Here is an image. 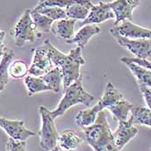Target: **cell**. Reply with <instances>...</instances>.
Instances as JSON below:
<instances>
[{
	"label": "cell",
	"instance_id": "cell-16",
	"mask_svg": "<svg viewBox=\"0 0 151 151\" xmlns=\"http://www.w3.org/2000/svg\"><path fill=\"white\" fill-rule=\"evenodd\" d=\"M124 99V94L121 93L111 82H108L105 88V92L98 104L100 105V107L105 110V108H108L109 106H111L116 102L120 101Z\"/></svg>",
	"mask_w": 151,
	"mask_h": 151
},
{
	"label": "cell",
	"instance_id": "cell-32",
	"mask_svg": "<svg viewBox=\"0 0 151 151\" xmlns=\"http://www.w3.org/2000/svg\"><path fill=\"white\" fill-rule=\"evenodd\" d=\"M4 37H5V31L3 30L1 28H0V60L2 58L3 55H4Z\"/></svg>",
	"mask_w": 151,
	"mask_h": 151
},
{
	"label": "cell",
	"instance_id": "cell-26",
	"mask_svg": "<svg viewBox=\"0 0 151 151\" xmlns=\"http://www.w3.org/2000/svg\"><path fill=\"white\" fill-rule=\"evenodd\" d=\"M91 0H39L35 7H59L61 9H67L68 6L74 4H91Z\"/></svg>",
	"mask_w": 151,
	"mask_h": 151
},
{
	"label": "cell",
	"instance_id": "cell-25",
	"mask_svg": "<svg viewBox=\"0 0 151 151\" xmlns=\"http://www.w3.org/2000/svg\"><path fill=\"white\" fill-rule=\"evenodd\" d=\"M30 15L39 33L43 34V33H48L51 31L52 25L55 22L53 19L47 17L41 13L35 12L33 10H31Z\"/></svg>",
	"mask_w": 151,
	"mask_h": 151
},
{
	"label": "cell",
	"instance_id": "cell-21",
	"mask_svg": "<svg viewBox=\"0 0 151 151\" xmlns=\"http://www.w3.org/2000/svg\"><path fill=\"white\" fill-rule=\"evenodd\" d=\"M133 104L129 103L125 99H121L111 106H109L107 109L111 111L114 120L116 121H125L129 119V114L131 111Z\"/></svg>",
	"mask_w": 151,
	"mask_h": 151
},
{
	"label": "cell",
	"instance_id": "cell-11",
	"mask_svg": "<svg viewBox=\"0 0 151 151\" xmlns=\"http://www.w3.org/2000/svg\"><path fill=\"white\" fill-rule=\"evenodd\" d=\"M53 68L55 67L43 45L36 47L34 50L33 61L29 68V73L32 76L41 77Z\"/></svg>",
	"mask_w": 151,
	"mask_h": 151
},
{
	"label": "cell",
	"instance_id": "cell-34",
	"mask_svg": "<svg viewBox=\"0 0 151 151\" xmlns=\"http://www.w3.org/2000/svg\"><path fill=\"white\" fill-rule=\"evenodd\" d=\"M150 151H151V150H150Z\"/></svg>",
	"mask_w": 151,
	"mask_h": 151
},
{
	"label": "cell",
	"instance_id": "cell-13",
	"mask_svg": "<svg viewBox=\"0 0 151 151\" xmlns=\"http://www.w3.org/2000/svg\"><path fill=\"white\" fill-rule=\"evenodd\" d=\"M100 33V28L96 24H86L82 26V28L77 32V34L73 35V37L70 40L66 41L68 44H77L83 49L90 39L95 35Z\"/></svg>",
	"mask_w": 151,
	"mask_h": 151
},
{
	"label": "cell",
	"instance_id": "cell-19",
	"mask_svg": "<svg viewBox=\"0 0 151 151\" xmlns=\"http://www.w3.org/2000/svg\"><path fill=\"white\" fill-rule=\"evenodd\" d=\"M130 112V118L135 125L140 124L151 127V111L149 108L143 105H133Z\"/></svg>",
	"mask_w": 151,
	"mask_h": 151
},
{
	"label": "cell",
	"instance_id": "cell-20",
	"mask_svg": "<svg viewBox=\"0 0 151 151\" xmlns=\"http://www.w3.org/2000/svg\"><path fill=\"white\" fill-rule=\"evenodd\" d=\"M129 69L131 71L135 78L137 79L139 86H144L151 88V71L147 69L140 65L133 62H125L124 63Z\"/></svg>",
	"mask_w": 151,
	"mask_h": 151
},
{
	"label": "cell",
	"instance_id": "cell-8",
	"mask_svg": "<svg viewBox=\"0 0 151 151\" xmlns=\"http://www.w3.org/2000/svg\"><path fill=\"white\" fill-rule=\"evenodd\" d=\"M0 128L14 140L26 141L28 138L34 137L35 133L25 126L23 120H10L0 116Z\"/></svg>",
	"mask_w": 151,
	"mask_h": 151
},
{
	"label": "cell",
	"instance_id": "cell-6",
	"mask_svg": "<svg viewBox=\"0 0 151 151\" xmlns=\"http://www.w3.org/2000/svg\"><path fill=\"white\" fill-rule=\"evenodd\" d=\"M112 36L120 46L127 48L137 58L147 60L151 56V39H129L118 35Z\"/></svg>",
	"mask_w": 151,
	"mask_h": 151
},
{
	"label": "cell",
	"instance_id": "cell-3",
	"mask_svg": "<svg viewBox=\"0 0 151 151\" xmlns=\"http://www.w3.org/2000/svg\"><path fill=\"white\" fill-rule=\"evenodd\" d=\"M94 101V96L86 92L82 85V77L81 76L76 81L72 83L64 90V95L60 101L58 106L51 111V115L55 119L62 116L68 109L79 104L90 106Z\"/></svg>",
	"mask_w": 151,
	"mask_h": 151
},
{
	"label": "cell",
	"instance_id": "cell-7",
	"mask_svg": "<svg viewBox=\"0 0 151 151\" xmlns=\"http://www.w3.org/2000/svg\"><path fill=\"white\" fill-rule=\"evenodd\" d=\"M110 32L112 35H118L129 39H151V29L137 25L128 20L115 25Z\"/></svg>",
	"mask_w": 151,
	"mask_h": 151
},
{
	"label": "cell",
	"instance_id": "cell-2",
	"mask_svg": "<svg viewBox=\"0 0 151 151\" xmlns=\"http://www.w3.org/2000/svg\"><path fill=\"white\" fill-rule=\"evenodd\" d=\"M82 137L93 151H121L114 142L111 129L103 110L96 118L93 125L82 128Z\"/></svg>",
	"mask_w": 151,
	"mask_h": 151
},
{
	"label": "cell",
	"instance_id": "cell-12",
	"mask_svg": "<svg viewBox=\"0 0 151 151\" xmlns=\"http://www.w3.org/2000/svg\"><path fill=\"white\" fill-rule=\"evenodd\" d=\"M115 18V15L107 3L99 2L98 4H93L87 17L81 23V26L86 24H97L104 23L109 19Z\"/></svg>",
	"mask_w": 151,
	"mask_h": 151
},
{
	"label": "cell",
	"instance_id": "cell-31",
	"mask_svg": "<svg viewBox=\"0 0 151 151\" xmlns=\"http://www.w3.org/2000/svg\"><path fill=\"white\" fill-rule=\"evenodd\" d=\"M139 88L145 99V102L148 105V108L151 111V88L144 86H139Z\"/></svg>",
	"mask_w": 151,
	"mask_h": 151
},
{
	"label": "cell",
	"instance_id": "cell-9",
	"mask_svg": "<svg viewBox=\"0 0 151 151\" xmlns=\"http://www.w3.org/2000/svg\"><path fill=\"white\" fill-rule=\"evenodd\" d=\"M115 15L114 26L124 21H132L133 11L140 4L139 0H114L107 3Z\"/></svg>",
	"mask_w": 151,
	"mask_h": 151
},
{
	"label": "cell",
	"instance_id": "cell-27",
	"mask_svg": "<svg viewBox=\"0 0 151 151\" xmlns=\"http://www.w3.org/2000/svg\"><path fill=\"white\" fill-rule=\"evenodd\" d=\"M29 73V67L27 63L22 60L12 61L9 68V75L14 80L24 78Z\"/></svg>",
	"mask_w": 151,
	"mask_h": 151
},
{
	"label": "cell",
	"instance_id": "cell-28",
	"mask_svg": "<svg viewBox=\"0 0 151 151\" xmlns=\"http://www.w3.org/2000/svg\"><path fill=\"white\" fill-rule=\"evenodd\" d=\"M33 11L41 13L47 17L53 19L54 21H58L60 19H65L67 17L66 11L64 9L59 8V7H50V6H45V7H35Z\"/></svg>",
	"mask_w": 151,
	"mask_h": 151
},
{
	"label": "cell",
	"instance_id": "cell-14",
	"mask_svg": "<svg viewBox=\"0 0 151 151\" xmlns=\"http://www.w3.org/2000/svg\"><path fill=\"white\" fill-rule=\"evenodd\" d=\"M84 142L83 137L72 129H66L59 134L58 145L66 151H72L81 146Z\"/></svg>",
	"mask_w": 151,
	"mask_h": 151
},
{
	"label": "cell",
	"instance_id": "cell-29",
	"mask_svg": "<svg viewBox=\"0 0 151 151\" xmlns=\"http://www.w3.org/2000/svg\"><path fill=\"white\" fill-rule=\"evenodd\" d=\"M6 151H27L26 142L9 138L6 143Z\"/></svg>",
	"mask_w": 151,
	"mask_h": 151
},
{
	"label": "cell",
	"instance_id": "cell-1",
	"mask_svg": "<svg viewBox=\"0 0 151 151\" xmlns=\"http://www.w3.org/2000/svg\"><path fill=\"white\" fill-rule=\"evenodd\" d=\"M47 53L54 67H58L63 77V89L65 90L81 76V67L85 64V59L81 54V48L77 47L69 53L64 54L54 46L48 39L43 42Z\"/></svg>",
	"mask_w": 151,
	"mask_h": 151
},
{
	"label": "cell",
	"instance_id": "cell-15",
	"mask_svg": "<svg viewBox=\"0 0 151 151\" xmlns=\"http://www.w3.org/2000/svg\"><path fill=\"white\" fill-rule=\"evenodd\" d=\"M75 23L76 20L71 18L60 19L55 23H53L51 31L58 38L68 41L73 37Z\"/></svg>",
	"mask_w": 151,
	"mask_h": 151
},
{
	"label": "cell",
	"instance_id": "cell-10",
	"mask_svg": "<svg viewBox=\"0 0 151 151\" xmlns=\"http://www.w3.org/2000/svg\"><path fill=\"white\" fill-rule=\"evenodd\" d=\"M138 133V129L133 124L130 116L125 121H119L116 129L112 132L114 142L119 150L133 139Z\"/></svg>",
	"mask_w": 151,
	"mask_h": 151
},
{
	"label": "cell",
	"instance_id": "cell-17",
	"mask_svg": "<svg viewBox=\"0 0 151 151\" xmlns=\"http://www.w3.org/2000/svg\"><path fill=\"white\" fill-rule=\"evenodd\" d=\"M15 57L13 50L4 47V55L0 60V93L5 88L9 82V68Z\"/></svg>",
	"mask_w": 151,
	"mask_h": 151
},
{
	"label": "cell",
	"instance_id": "cell-18",
	"mask_svg": "<svg viewBox=\"0 0 151 151\" xmlns=\"http://www.w3.org/2000/svg\"><path fill=\"white\" fill-rule=\"evenodd\" d=\"M101 111H103V109L98 103L89 109L81 111L75 116V122L77 125H79L81 128H86L93 125L96 121L98 114Z\"/></svg>",
	"mask_w": 151,
	"mask_h": 151
},
{
	"label": "cell",
	"instance_id": "cell-33",
	"mask_svg": "<svg viewBox=\"0 0 151 151\" xmlns=\"http://www.w3.org/2000/svg\"><path fill=\"white\" fill-rule=\"evenodd\" d=\"M50 151H66V150H62L61 148H60L58 145H57V146H55V148H54L53 150H51Z\"/></svg>",
	"mask_w": 151,
	"mask_h": 151
},
{
	"label": "cell",
	"instance_id": "cell-24",
	"mask_svg": "<svg viewBox=\"0 0 151 151\" xmlns=\"http://www.w3.org/2000/svg\"><path fill=\"white\" fill-rule=\"evenodd\" d=\"M24 83L27 87L29 96H32L35 93H42L45 91H52L51 88L41 77H35L32 75L26 76L24 79Z\"/></svg>",
	"mask_w": 151,
	"mask_h": 151
},
{
	"label": "cell",
	"instance_id": "cell-4",
	"mask_svg": "<svg viewBox=\"0 0 151 151\" xmlns=\"http://www.w3.org/2000/svg\"><path fill=\"white\" fill-rule=\"evenodd\" d=\"M39 113L42 119L41 129L39 131L40 146L45 151H50L58 144L59 133L55 124V118L51 111L42 105L39 107Z\"/></svg>",
	"mask_w": 151,
	"mask_h": 151
},
{
	"label": "cell",
	"instance_id": "cell-22",
	"mask_svg": "<svg viewBox=\"0 0 151 151\" xmlns=\"http://www.w3.org/2000/svg\"><path fill=\"white\" fill-rule=\"evenodd\" d=\"M47 85L55 93H59L60 89V85L63 83V77L61 71L58 67H55L49 70L44 75L41 76Z\"/></svg>",
	"mask_w": 151,
	"mask_h": 151
},
{
	"label": "cell",
	"instance_id": "cell-30",
	"mask_svg": "<svg viewBox=\"0 0 151 151\" xmlns=\"http://www.w3.org/2000/svg\"><path fill=\"white\" fill-rule=\"evenodd\" d=\"M120 60L123 63L125 62H133L136 63L137 65H140L147 69L150 70L151 71V61L148 60H144V59H138L137 57H122L120 59Z\"/></svg>",
	"mask_w": 151,
	"mask_h": 151
},
{
	"label": "cell",
	"instance_id": "cell-23",
	"mask_svg": "<svg viewBox=\"0 0 151 151\" xmlns=\"http://www.w3.org/2000/svg\"><path fill=\"white\" fill-rule=\"evenodd\" d=\"M93 3L91 4H74L68 6L65 11L67 14V17L74 19V20H85L89 12L90 9L93 6Z\"/></svg>",
	"mask_w": 151,
	"mask_h": 151
},
{
	"label": "cell",
	"instance_id": "cell-5",
	"mask_svg": "<svg viewBox=\"0 0 151 151\" xmlns=\"http://www.w3.org/2000/svg\"><path fill=\"white\" fill-rule=\"evenodd\" d=\"M31 10H25L20 19L12 29V34L15 39L17 47H23L26 42H34L35 40L42 37V34L38 32L35 24L30 15Z\"/></svg>",
	"mask_w": 151,
	"mask_h": 151
}]
</instances>
